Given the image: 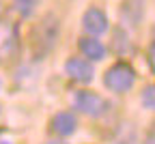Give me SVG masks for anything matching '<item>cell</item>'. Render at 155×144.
<instances>
[{"label": "cell", "instance_id": "obj_14", "mask_svg": "<svg viewBox=\"0 0 155 144\" xmlns=\"http://www.w3.org/2000/svg\"><path fill=\"white\" fill-rule=\"evenodd\" d=\"M45 144H67V142H63V140H50V142H45Z\"/></svg>", "mask_w": 155, "mask_h": 144}, {"label": "cell", "instance_id": "obj_12", "mask_svg": "<svg viewBox=\"0 0 155 144\" xmlns=\"http://www.w3.org/2000/svg\"><path fill=\"white\" fill-rule=\"evenodd\" d=\"M13 5H15V9H17V13L22 15V17H28L32 11H35V0H13Z\"/></svg>", "mask_w": 155, "mask_h": 144}, {"label": "cell", "instance_id": "obj_8", "mask_svg": "<svg viewBox=\"0 0 155 144\" xmlns=\"http://www.w3.org/2000/svg\"><path fill=\"white\" fill-rule=\"evenodd\" d=\"M123 19H127L129 24H138L144 15V0H125L121 9Z\"/></svg>", "mask_w": 155, "mask_h": 144}, {"label": "cell", "instance_id": "obj_6", "mask_svg": "<svg viewBox=\"0 0 155 144\" xmlns=\"http://www.w3.org/2000/svg\"><path fill=\"white\" fill-rule=\"evenodd\" d=\"M78 47H80V52L84 54V58H91V60H101L106 56V47L99 39L95 37H84L80 39V43H78Z\"/></svg>", "mask_w": 155, "mask_h": 144}, {"label": "cell", "instance_id": "obj_9", "mask_svg": "<svg viewBox=\"0 0 155 144\" xmlns=\"http://www.w3.org/2000/svg\"><path fill=\"white\" fill-rule=\"evenodd\" d=\"M112 39H114L112 41V47H114V52L119 54V56L131 54V41H129V37H127V32L123 28H114Z\"/></svg>", "mask_w": 155, "mask_h": 144}, {"label": "cell", "instance_id": "obj_1", "mask_svg": "<svg viewBox=\"0 0 155 144\" xmlns=\"http://www.w3.org/2000/svg\"><path fill=\"white\" fill-rule=\"evenodd\" d=\"M136 82V71L127 63H116L104 73V84L112 93H127Z\"/></svg>", "mask_w": 155, "mask_h": 144}, {"label": "cell", "instance_id": "obj_3", "mask_svg": "<svg viewBox=\"0 0 155 144\" xmlns=\"http://www.w3.org/2000/svg\"><path fill=\"white\" fill-rule=\"evenodd\" d=\"M58 39V19L54 15H45L41 22H39V26L32 30V43H35V50L37 52H48L54 41Z\"/></svg>", "mask_w": 155, "mask_h": 144}, {"label": "cell", "instance_id": "obj_5", "mask_svg": "<svg viewBox=\"0 0 155 144\" xmlns=\"http://www.w3.org/2000/svg\"><path fill=\"white\" fill-rule=\"evenodd\" d=\"M65 73L73 82H80V84H88V82H93V77H95L93 65L86 58H75V56H71L65 63Z\"/></svg>", "mask_w": 155, "mask_h": 144}, {"label": "cell", "instance_id": "obj_15", "mask_svg": "<svg viewBox=\"0 0 155 144\" xmlns=\"http://www.w3.org/2000/svg\"><path fill=\"white\" fill-rule=\"evenodd\" d=\"M0 144H13V142H9V140H0Z\"/></svg>", "mask_w": 155, "mask_h": 144}, {"label": "cell", "instance_id": "obj_13", "mask_svg": "<svg viewBox=\"0 0 155 144\" xmlns=\"http://www.w3.org/2000/svg\"><path fill=\"white\" fill-rule=\"evenodd\" d=\"M153 50H155V45L151 43V45H149V58H147V63H149L151 69H153Z\"/></svg>", "mask_w": 155, "mask_h": 144}, {"label": "cell", "instance_id": "obj_4", "mask_svg": "<svg viewBox=\"0 0 155 144\" xmlns=\"http://www.w3.org/2000/svg\"><path fill=\"white\" fill-rule=\"evenodd\" d=\"M108 26H110L108 15H106L101 9L91 7V9L84 11V15H82V28H84L91 37H99V34L108 32Z\"/></svg>", "mask_w": 155, "mask_h": 144}, {"label": "cell", "instance_id": "obj_2", "mask_svg": "<svg viewBox=\"0 0 155 144\" xmlns=\"http://www.w3.org/2000/svg\"><path fill=\"white\" fill-rule=\"evenodd\" d=\"M73 106L80 112H84L86 116H91V118H99L110 110L108 101L101 95L91 93V90H78L75 97H73Z\"/></svg>", "mask_w": 155, "mask_h": 144}, {"label": "cell", "instance_id": "obj_11", "mask_svg": "<svg viewBox=\"0 0 155 144\" xmlns=\"http://www.w3.org/2000/svg\"><path fill=\"white\" fill-rule=\"evenodd\" d=\"M140 101H142V106H144L147 110H153V108H155V86H153V84H149V86L142 90Z\"/></svg>", "mask_w": 155, "mask_h": 144}, {"label": "cell", "instance_id": "obj_10", "mask_svg": "<svg viewBox=\"0 0 155 144\" xmlns=\"http://www.w3.org/2000/svg\"><path fill=\"white\" fill-rule=\"evenodd\" d=\"M13 41H15V28L9 22H0V52L11 50Z\"/></svg>", "mask_w": 155, "mask_h": 144}, {"label": "cell", "instance_id": "obj_7", "mask_svg": "<svg viewBox=\"0 0 155 144\" xmlns=\"http://www.w3.org/2000/svg\"><path fill=\"white\" fill-rule=\"evenodd\" d=\"M78 127V120L73 114L69 112H61V114H56L52 118V129L58 133V136H71Z\"/></svg>", "mask_w": 155, "mask_h": 144}]
</instances>
